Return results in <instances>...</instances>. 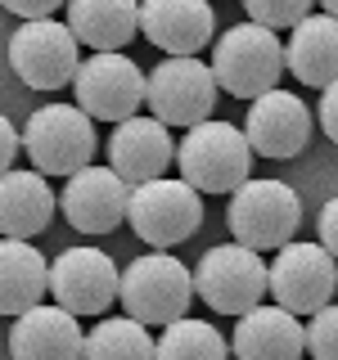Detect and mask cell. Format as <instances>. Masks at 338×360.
Masks as SVG:
<instances>
[{
	"mask_svg": "<svg viewBox=\"0 0 338 360\" xmlns=\"http://www.w3.org/2000/svg\"><path fill=\"white\" fill-rule=\"evenodd\" d=\"M217 90H230L234 99H262L266 90H280L284 77V41L275 32H262L253 22H234L225 37H217L208 63Z\"/></svg>",
	"mask_w": 338,
	"mask_h": 360,
	"instance_id": "cell-2",
	"label": "cell"
},
{
	"mask_svg": "<svg viewBox=\"0 0 338 360\" xmlns=\"http://www.w3.org/2000/svg\"><path fill=\"white\" fill-rule=\"evenodd\" d=\"M82 324L54 302L23 311L9 324V356L14 360H82Z\"/></svg>",
	"mask_w": 338,
	"mask_h": 360,
	"instance_id": "cell-17",
	"label": "cell"
},
{
	"mask_svg": "<svg viewBox=\"0 0 338 360\" xmlns=\"http://www.w3.org/2000/svg\"><path fill=\"white\" fill-rule=\"evenodd\" d=\"M127 198L131 185H122L108 167H82L77 176H68L63 194L54 198L63 207V217L73 230L82 234H113L122 221H127Z\"/></svg>",
	"mask_w": 338,
	"mask_h": 360,
	"instance_id": "cell-15",
	"label": "cell"
},
{
	"mask_svg": "<svg viewBox=\"0 0 338 360\" xmlns=\"http://www.w3.org/2000/svg\"><path fill=\"white\" fill-rule=\"evenodd\" d=\"M284 72H293L302 86H334L338 72V22H334V5L311 9L284 41Z\"/></svg>",
	"mask_w": 338,
	"mask_h": 360,
	"instance_id": "cell-18",
	"label": "cell"
},
{
	"mask_svg": "<svg viewBox=\"0 0 338 360\" xmlns=\"http://www.w3.org/2000/svg\"><path fill=\"white\" fill-rule=\"evenodd\" d=\"M311 140V108L293 90H266L253 99L244 122V144L248 153L262 158H298Z\"/></svg>",
	"mask_w": 338,
	"mask_h": 360,
	"instance_id": "cell-14",
	"label": "cell"
},
{
	"mask_svg": "<svg viewBox=\"0 0 338 360\" xmlns=\"http://www.w3.org/2000/svg\"><path fill=\"white\" fill-rule=\"evenodd\" d=\"M54 207L59 202H54V189L45 176L18 172V167L0 176V234L5 239H18V243L37 239L45 225H50Z\"/></svg>",
	"mask_w": 338,
	"mask_h": 360,
	"instance_id": "cell-19",
	"label": "cell"
},
{
	"mask_svg": "<svg viewBox=\"0 0 338 360\" xmlns=\"http://www.w3.org/2000/svg\"><path fill=\"white\" fill-rule=\"evenodd\" d=\"M23 149L32 158L37 176H77L95 162V122H86L73 104H45L23 127Z\"/></svg>",
	"mask_w": 338,
	"mask_h": 360,
	"instance_id": "cell-5",
	"label": "cell"
},
{
	"mask_svg": "<svg viewBox=\"0 0 338 360\" xmlns=\"http://www.w3.org/2000/svg\"><path fill=\"white\" fill-rule=\"evenodd\" d=\"M315 117H320V131L330 135V140H338V90H334V86H325V90H320Z\"/></svg>",
	"mask_w": 338,
	"mask_h": 360,
	"instance_id": "cell-29",
	"label": "cell"
},
{
	"mask_svg": "<svg viewBox=\"0 0 338 360\" xmlns=\"http://www.w3.org/2000/svg\"><path fill=\"white\" fill-rule=\"evenodd\" d=\"M225 347H234L239 360H302V320H293L280 307H253L248 315H239L234 338Z\"/></svg>",
	"mask_w": 338,
	"mask_h": 360,
	"instance_id": "cell-20",
	"label": "cell"
},
{
	"mask_svg": "<svg viewBox=\"0 0 338 360\" xmlns=\"http://www.w3.org/2000/svg\"><path fill=\"white\" fill-rule=\"evenodd\" d=\"M82 360H154V333L127 315H108L82 338Z\"/></svg>",
	"mask_w": 338,
	"mask_h": 360,
	"instance_id": "cell-23",
	"label": "cell"
},
{
	"mask_svg": "<svg viewBox=\"0 0 338 360\" xmlns=\"http://www.w3.org/2000/svg\"><path fill=\"white\" fill-rule=\"evenodd\" d=\"M45 292L54 297V307L68 311L73 320L82 315H104L118 302V266L99 248H68L50 262L45 275Z\"/></svg>",
	"mask_w": 338,
	"mask_h": 360,
	"instance_id": "cell-10",
	"label": "cell"
},
{
	"mask_svg": "<svg viewBox=\"0 0 338 360\" xmlns=\"http://www.w3.org/2000/svg\"><path fill=\"white\" fill-rule=\"evenodd\" d=\"M118 302L127 307V320L135 324H176L185 320L194 288H189V270L167 252H144L127 270H118Z\"/></svg>",
	"mask_w": 338,
	"mask_h": 360,
	"instance_id": "cell-4",
	"label": "cell"
},
{
	"mask_svg": "<svg viewBox=\"0 0 338 360\" xmlns=\"http://www.w3.org/2000/svg\"><path fill=\"white\" fill-rule=\"evenodd\" d=\"M127 221L149 248H176L199 230L203 221V198L185 189L180 180H149L135 185L127 198Z\"/></svg>",
	"mask_w": 338,
	"mask_h": 360,
	"instance_id": "cell-11",
	"label": "cell"
},
{
	"mask_svg": "<svg viewBox=\"0 0 338 360\" xmlns=\"http://www.w3.org/2000/svg\"><path fill=\"white\" fill-rule=\"evenodd\" d=\"M135 32L163 50V59H199L217 32L208 0H144L135 5Z\"/></svg>",
	"mask_w": 338,
	"mask_h": 360,
	"instance_id": "cell-13",
	"label": "cell"
},
{
	"mask_svg": "<svg viewBox=\"0 0 338 360\" xmlns=\"http://www.w3.org/2000/svg\"><path fill=\"white\" fill-rule=\"evenodd\" d=\"M315 248H320V252H338V202L330 198V202H325V207H320V243H315Z\"/></svg>",
	"mask_w": 338,
	"mask_h": 360,
	"instance_id": "cell-30",
	"label": "cell"
},
{
	"mask_svg": "<svg viewBox=\"0 0 338 360\" xmlns=\"http://www.w3.org/2000/svg\"><path fill=\"white\" fill-rule=\"evenodd\" d=\"M172 162L180 167V185L194 194H234L248 180L253 153L244 144V131L234 122H199L176 144Z\"/></svg>",
	"mask_w": 338,
	"mask_h": 360,
	"instance_id": "cell-1",
	"label": "cell"
},
{
	"mask_svg": "<svg viewBox=\"0 0 338 360\" xmlns=\"http://www.w3.org/2000/svg\"><path fill=\"white\" fill-rule=\"evenodd\" d=\"M189 288L217 315H248L266 302V262L239 243H217L189 270Z\"/></svg>",
	"mask_w": 338,
	"mask_h": 360,
	"instance_id": "cell-6",
	"label": "cell"
},
{
	"mask_svg": "<svg viewBox=\"0 0 338 360\" xmlns=\"http://www.w3.org/2000/svg\"><path fill=\"white\" fill-rule=\"evenodd\" d=\"M77 63V41L63 27V18H45V22H23L9 37V68L23 86L32 90H59L73 82Z\"/></svg>",
	"mask_w": 338,
	"mask_h": 360,
	"instance_id": "cell-12",
	"label": "cell"
},
{
	"mask_svg": "<svg viewBox=\"0 0 338 360\" xmlns=\"http://www.w3.org/2000/svg\"><path fill=\"white\" fill-rule=\"evenodd\" d=\"M45 275L50 262L32 243L0 239V315H18L45 302Z\"/></svg>",
	"mask_w": 338,
	"mask_h": 360,
	"instance_id": "cell-22",
	"label": "cell"
},
{
	"mask_svg": "<svg viewBox=\"0 0 338 360\" xmlns=\"http://www.w3.org/2000/svg\"><path fill=\"white\" fill-rule=\"evenodd\" d=\"M311 14V0H248L244 5V22H253V27L262 32H293L302 18Z\"/></svg>",
	"mask_w": 338,
	"mask_h": 360,
	"instance_id": "cell-25",
	"label": "cell"
},
{
	"mask_svg": "<svg viewBox=\"0 0 338 360\" xmlns=\"http://www.w3.org/2000/svg\"><path fill=\"white\" fill-rule=\"evenodd\" d=\"M63 27L90 54H122L135 37V5L131 0H73L63 9Z\"/></svg>",
	"mask_w": 338,
	"mask_h": 360,
	"instance_id": "cell-21",
	"label": "cell"
},
{
	"mask_svg": "<svg viewBox=\"0 0 338 360\" xmlns=\"http://www.w3.org/2000/svg\"><path fill=\"white\" fill-rule=\"evenodd\" d=\"M334 288H338V266H334V257L320 252L315 243L293 239V243L280 248L275 262L266 266V292L275 297L270 307L289 311L293 320L330 307Z\"/></svg>",
	"mask_w": 338,
	"mask_h": 360,
	"instance_id": "cell-8",
	"label": "cell"
},
{
	"mask_svg": "<svg viewBox=\"0 0 338 360\" xmlns=\"http://www.w3.org/2000/svg\"><path fill=\"white\" fill-rule=\"evenodd\" d=\"M154 360H230L225 338L203 320H176L167 324L163 338H154Z\"/></svg>",
	"mask_w": 338,
	"mask_h": 360,
	"instance_id": "cell-24",
	"label": "cell"
},
{
	"mask_svg": "<svg viewBox=\"0 0 338 360\" xmlns=\"http://www.w3.org/2000/svg\"><path fill=\"white\" fill-rule=\"evenodd\" d=\"M176 158V140L167 127H158L154 117H127L118 122L108 135V172L122 180V185H149V180H163L167 167Z\"/></svg>",
	"mask_w": 338,
	"mask_h": 360,
	"instance_id": "cell-16",
	"label": "cell"
},
{
	"mask_svg": "<svg viewBox=\"0 0 338 360\" xmlns=\"http://www.w3.org/2000/svg\"><path fill=\"white\" fill-rule=\"evenodd\" d=\"M302 352L311 360H338V311L334 302L311 315V324H302Z\"/></svg>",
	"mask_w": 338,
	"mask_h": 360,
	"instance_id": "cell-26",
	"label": "cell"
},
{
	"mask_svg": "<svg viewBox=\"0 0 338 360\" xmlns=\"http://www.w3.org/2000/svg\"><path fill=\"white\" fill-rule=\"evenodd\" d=\"M144 108L158 127H199L212 122L217 108V82L203 59H163L154 72H144Z\"/></svg>",
	"mask_w": 338,
	"mask_h": 360,
	"instance_id": "cell-7",
	"label": "cell"
},
{
	"mask_svg": "<svg viewBox=\"0 0 338 360\" xmlns=\"http://www.w3.org/2000/svg\"><path fill=\"white\" fill-rule=\"evenodd\" d=\"M77 112L86 122H127L144 104V68L127 54H90L73 72Z\"/></svg>",
	"mask_w": 338,
	"mask_h": 360,
	"instance_id": "cell-9",
	"label": "cell"
},
{
	"mask_svg": "<svg viewBox=\"0 0 338 360\" xmlns=\"http://www.w3.org/2000/svg\"><path fill=\"white\" fill-rule=\"evenodd\" d=\"M225 225H230L234 243L248 252H280L284 243H293L302 225V198L284 180H244L230 194Z\"/></svg>",
	"mask_w": 338,
	"mask_h": 360,
	"instance_id": "cell-3",
	"label": "cell"
},
{
	"mask_svg": "<svg viewBox=\"0 0 338 360\" xmlns=\"http://www.w3.org/2000/svg\"><path fill=\"white\" fill-rule=\"evenodd\" d=\"M18 149H23V144H18V127L5 117V112H0V176H5V172H14V158H18Z\"/></svg>",
	"mask_w": 338,
	"mask_h": 360,
	"instance_id": "cell-28",
	"label": "cell"
},
{
	"mask_svg": "<svg viewBox=\"0 0 338 360\" xmlns=\"http://www.w3.org/2000/svg\"><path fill=\"white\" fill-rule=\"evenodd\" d=\"M5 9L23 22H45V18H59V5L54 0H5Z\"/></svg>",
	"mask_w": 338,
	"mask_h": 360,
	"instance_id": "cell-27",
	"label": "cell"
}]
</instances>
